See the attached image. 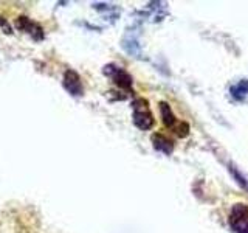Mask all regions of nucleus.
<instances>
[{
    "label": "nucleus",
    "instance_id": "nucleus-1",
    "mask_svg": "<svg viewBox=\"0 0 248 233\" xmlns=\"http://www.w3.org/2000/svg\"><path fill=\"white\" fill-rule=\"evenodd\" d=\"M134 109V124L141 131H147L154 126V115L149 109V103L144 98H137L132 103Z\"/></svg>",
    "mask_w": 248,
    "mask_h": 233
},
{
    "label": "nucleus",
    "instance_id": "nucleus-2",
    "mask_svg": "<svg viewBox=\"0 0 248 233\" xmlns=\"http://www.w3.org/2000/svg\"><path fill=\"white\" fill-rule=\"evenodd\" d=\"M160 114H161V120H163V123H165L166 128L172 129L178 137H186V135H188L189 126L186 123L177 121L175 115L172 112V109H170V106L168 103H165V101L160 103Z\"/></svg>",
    "mask_w": 248,
    "mask_h": 233
},
{
    "label": "nucleus",
    "instance_id": "nucleus-3",
    "mask_svg": "<svg viewBox=\"0 0 248 233\" xmlns=\"http://www.w3.org/2000/svg\"><path fill=\"white\" fill-rule=\"evenodd\" d=\"M103 73L110 78V80L116 84V87H120L121 90L130 92L132 83L134 81H132V76L126 72V70H123L121 67L115 66V64H108V66H104Z\"/></svg>",
    "mask_w": 248,
    "mask_h": 233
},
{
    "label": "nucleus",
    "instance_id": "nucleus-4",
    "mask_svg": "<svg viewBox=\"0 0 248 233\" xmlns=\"http://www.w3.org/2000/svg\"><path fill=\"white\" fill-rule=\"evenodd\" d=\"M230 225L236 233H248V207L236 204L230 215Z\"/></svg>",
    "mask_w": 248,
    "mask_h": 233
},
{
    "label": "nucleus",
    "instance_id": "nucleus-5",
    "mask_svg": "<svg viewBox=\"0 0 248 233\" xmlns=\"http://www.w3.org/2000/svg\"><path fill=\"white\" fill-rule=\"evenodd\" d=\"M16 27H17V30L23 31L25 34L31 36L34 41H42V39L45 37L42 27L39 25V23L33 22L31 19L25 17V16H20V17L16 19Z\"/></svg>",
    "mask_w": 248,
    "mask_h": 233
},
{
    "label": "nucleus",
    "instance_id": "nucleus-6",
    "mask_svg": "<svg viewBox=\"0 0 248 233\" xmlns=\"http://www.w3.org/2000/svg\"><path fill=\"white\" fill-rule=\"evenodd\" d=\"M64 87L65 90L73 97L84 95V87L81 83V76L78 75L75 70H67L64 75Z\"/></svg>",
    "mask_w": 248,
    "mask_h": 233
},
{
    "label": "nucleus",
    "instance_id": "nucleus-7",
    "mask_svg": "<svg viewBox=\"0 0 248 233\" xmlns=\"http://www.w3.org/2000/svg\"><path fill=\"white\" fill-rule=\"evenodd\" d=\"M152 143H154L155 150L165 152V154H170V152H172V150H174L172 142H170L169 138H166L165 135H161V134H155L152 137Z\"/></svg>",
    "mask_w": 248,
    "mask_h": 233
},
{
    "label": "nucleus",
    "instance_id": "nucleus-8",
    "mask_svg": "<svg viewBox=\"0 0 248 233\" xmlns=\"http://www.w3.org/2000/svg\"><path fill=\"white\" fill-rule=\"evenodd\" d=\"M232 97L234 98H239V100H242L247 93H248V81H240L237 85H234V87H232Z\"/></svg>",
    "mask_w": 248,
    "mask_h": 233
},
{
    "label": "nucleus",
    "instance_id": "nucleus-9",
    "mask_svg": "<svg viewBox=\"0 0 248 233\" xmlns=\"http://www.w3.org/2000/svg\"><path fill=\"white\" fill-rule=\"evenodd\" d=\"M0 27L3 28V33H6V34H11L13 31H11V27H10V23H8L3 17H0Z\"/></svg>",
    "mask_w": 248,
    "mask_h": 233
}]
</instances>
